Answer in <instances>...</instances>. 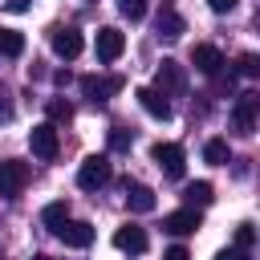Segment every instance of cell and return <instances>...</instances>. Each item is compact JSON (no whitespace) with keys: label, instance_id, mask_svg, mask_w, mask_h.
<instances>
[{"label":"cell","instance_id":"obj_1","mask_svg":"<svg viewBox=\"0 0 260 260\" xmlns=\"http://www.w3.org/2000/svg\"><path fill=\"white\" fill-rule=\"evenodd\" d=\"M110 175H114L110 158H106V154H89V158L77 167V187L98 191V187H106V183H110Z\"/></svg>","mask_w":260,"mask_h":260},{"label":"cell","instance_id":"obj_2","mask_svg":"<svg viewBox=\"0 0 260 260\" xmlns=\"http://www.w3.org/2000/svg\"><path fill=\"white\" fill-rule=\"evenodd\" d=\"M150 158L162 167V175H167V179H183L187 154H183V146H179V142H154V146H150Z\"/></svg>","mask_w":260,"mask_h":260},{"label":"cell","instance_id":"obj_3","mask_svg":"<svg viewBox=\"0 0 260 260\" xmlns=\"http://www.w3.org/2000/svg\"><path fill=\"white\" fill-rule=\"evenodd\" d=\"M28 146H32V154L37 158H57V150H61V138H57V126L53 122H37L32 130H28Z\"/></svg>","mask_w":260,"mask_h":260},{"label":"cell","instance_id":"obj_4","mask_svg":"<svg viewBox=\"0 0 260 260\" xmlns=\"http://www.w3.org/2000/svg\"><path fill=\"white\" fill-rule=\"evenodd\" d=\"M28 183V162H16V158H4L0 162V195L4 199H16Z\"/></svg>","mask_w":260,"mask_h":260},{"label":"cell","instance_id":"obj_5","mask_svg":"<svg viewBox=\"0 0 260 260\" xmlns=\"http://www.w3.org/2000/svg\"><path fill=\"white\" fill-rule=\"evenodd\" d=\"M122 49H126V37L114 28V24H106V28H98V41H93V53H98V61L102 65H110V61H118L122 57Z\"/></svg>","mask_w":260,"mask_h":260},{"label":"cell","instance_id":"obj_6","mask_svg":"<svg viewBox=\"0 0 260 260\" xmlns=\"http://www.w3.org/2000/svg\"><path fill=\"white\" fill-rule=\"evenodd\" d=\"M53 236H57L61 244H69V248H89V244H93V228H89L85 219H65V223L53 228Z\"/></svg>","mask_w":260,"mask_h":260},{"label":"cell","instance_id":"obj_7","mask_svg":"<svg viewBox=\"0 0 260 260\" xmlns=\"http://www.w3.org/2000/svg\"><path fill=\"white\" fill-rule=\"evenodd\" d=\"M122 85H126L122 77H98V73H85V77H81V93H85L93 106H98V102H106L110 93H118Z\"/></svg>","mask_w":260,"mask_h":260},{"label":"cell","instance_id":"obj_8","mask_svg":"<svg viewBox=\"0 0 260 260\" xmlns=\"http://www.w3.org/2000/svg\"><path fill=\"white\" fill-rule=\"evenodd\" d=\"M256 110H260V93H240V102L232 110V126L240 134H252L256 130Z\"/></svg>","mask_w":260,"mask_h":260},{"label":"cell","instance_id":"obj_9","mask_svg":"<svg viewBox=\"0 0 260 260\" xmlns=\"http://www.w3.org/2000/svg\"><path fill=\"white\" fill-rule=\"evenodd\" d=\"M154 81H158V85H154L158 93H183V89H187V73H183V65L171 61V57L158 65V77H154Z\"/></svg>","mask_w":260,"mask_h":260},{"label":"cell","instance_id":"obj_10","mask_svg":"<svg viewBox=\"0 0 260 260\" xmlns=\"http://www.w3.org/2000/svg\"><path fill=\"white\" fill-rule=\"evenodd\" d=\"M191 65H195L203 77H219V69H223V53H219L215 45H195V49H191Z\"/></svg>","mask_w":260,"mask_h":260},{"label":"cell","instance_id":"obj_11","mask_svg":"<svg viewBox=\"0 0 260 260\" xmlns=\"http://www.w3.org/2000/svg\"><path fill=\"white\" fill-rule=\"evenodd\" d=\"M146 232L138 228V223H122L118 232H114V248L118 252H130V256H138V252H146Z\"/></svg>","mask_w":260,"mask_h":260},{"label":"cell","instance_id":"obj_12","mask_svg":"<svg viewBox=\"0 0 260 260\" xmlns=\"http://www.w3.org/2000/svg\"><path fill=\"white\" fill-rule=\"evenodd\" d=\"M195 228H199V211L195 207H179V211L162 215V232H171V236H191Z\"/></svg>","mask_w":260,"mask_h":260},{"label":"cell","instance_id":"obj_13","mask_svg":"<svg viewBox=\"0 0 260 260\" xmlns=\"http://www.w3.org/2000/svg\"><path fill=\"white\" fill-rule=\"evenodd\" d=\"M138 102H142V110H146L150 118H158V122L171 118V102H167V93H158L154 85H142V89H138Z\"/></svg>","mask_w":260,"mask_h":260},{"label":"cell","instance_id":"obj_14","mask_svg":"<svg viewBox=\"0 0 260 260\" xmlns=\"http://www.w3.org/2000/svg\"><path fill=\"white\" fill-rule=\"evenodd\" d=\"M81 45H85V41H81L77 28H57V32H53V53L65 57V61H73V57L81 53Z\"/></svg>","mask_w":260,"mask_h":260},{"label":"cell","instance_id":"obj_15","mask_svg":"<svg viewBox=\"0 0 260 260\" xmlns=\"http://www.w3.org/2000/svg\"><path fill=\"white\" fill-rule=\"evenodd\" d=\"M154 203H158V199H154V191H150L146 183H130V187H126V207H130V211L146 215V211H154Z\"/></svg>","mask_w":260,"mask_h":260},{"label":"cell","instance_id":"obj_16","mask_svg":"<svg viewBox=\"0 0 260 260\" xmlns=\"http://www.w3.org/2000/svg\"><path fill=\"white\" fill-rule=\"evenodd\" d=\"M154 28H158V37H162V41H179L187 24H183V16H179L175 8H162V12H158V20H154Z\"/></svg>","mask_w":260,"mask_h":260},{"label":"cell","instance_id":"obj_17","mask_svg":"<svg viewBox=\"0 0 260 260\" xmlns=\"http://www.w3.org/2000/svg\"><path fill=\"white\" fill-rule=\"evenodd\" d=\"M183 199H187V207H207V203L215 199V187L203 183V179H199V183H187V187H183Z\"/></svg>","mask_w":260,"mask_h":260},{"label":"cell","instance_id":"obj_18","mask_svg":"<svg viewBox=\"0 0 260 260\" xmlns=\"http://www.w3.org/2000/svg\"><path fill=\"white\" fill-rule=\"evenodd\" d=\"M20 53H24V32L0 28V57H20Z\"/></svg>","mask_w":260,"mask_h":260},{"label":"cell","instance_id":"obj_19","mask_svg":"<svg viewBox=\"0 0 260 260\" xmlns=\"http://www.w3.org/2000/svg\"><path fill=\"white\" fill-rule=\"evenodd\" d=\"M41 219H45V228L53 232L57 223H65V219H69V203H65V199H57V203H49V207L41 211Z\"/></svg>","mask_w":260,"mask_h":260},{"label":"cell","instance_id":"obj_20","mask_svg":"<svg viewBox=\"0 0 260 260\" xmlns=\"http://www.w3.org/2000/svg\"><path fill=\"white\" fill-rule=\"evenodd\" d=\"M203 158H207L211 167H223V162H228V142H223V138H207Z\"/></svg>","mask_w":260,"mask_h":260},{"label":"cell","instance_id":"obj_21","mask_svg":"<svg viewBox=\"0 0 260 260\" xmlns=\"http://www.w3.org/2000/svg\"><path fill=\"white\" fill-rule=\"evenodd\" d=\"M49 118H53V122H69V118H73V106H69L65 98H53V102H49Z\"/></svg>","mask_w":260,"mask_h":260},{"label":"cell","instance_id":"obj_22","mask_svg":"<svg viewBox=\"0 0 260 260\" xmlns=\"http://www.w3.org/2000/svg\"><path fill=\"white\" fill-rule=\"evenodd\" d=\"M118 12L130 16V20H142L146 16V0H118Z\"/></svg>","mask_w":260,"mask_h":260},{"label":"cell","instance_id":"obj_23","mask_svg":"<svg viewBox=\"0 0 260 260\" xmlns=\"http://www.w3.org/2000/svg\"><path fill=\"white\" fill-rule=\"evenodd\" d=\"M130 142H134V134H130L126 126H114V130H110V146H114V150H130Z\"/></svg>","mask_w":260,"mask_h":260},{"label":"cell","instance_id":"obj_24","mask_svg":"<svg viewBox=\"0 0 260 260\" xmlns=\"http://www.w3.org/2000/svg\"><path fill=\"white\" fill-rule=\"evenodd\" d=\"M240 73H244V77H256V73H260V57H256V53H244V57H240Z\"/></svg>","mask_w":260,"mask_h":260},{"label":"cell","instance_id":"obj_25","mask_svg":"<svg viewBox=\"0 0 260 260\" xmlns=\"http://www.w3.org/2000/svg\"><path fill=\"white\" fill-rule=\"evenodd\" d=\"M252 240H256L252 223H240V228H236V248H244V252H248V248H252Z\"/></svg>","mask_w":260,"mask_h":260},{"label":"cell","instance_id":"obj_26","mask_svg":"<svg viewBox=\"0 0 260 260\" xmlns=\"http://www.w3.org/2000/svg\"><path fill=\"white\" fill-rule=\"evenodd\" d=\"M12 118V93H8V85L0 81V122H8Z\"/></svg>","mask_w":260,"mask_h":260},{"label":"cell","instance_id":"obj_27","mask_svg":"<svg viewBox=\"0 0 260 260\" xmlns=\"http://www.w3.org/2000/svg\"><path fill=\"white\" fill-rule=\"evenodd\" d=\"M162 260H191V252H187L183 244H175V248H167V252H162Z\"/></svg>","mask_w":260,"mask_h":260},{"label":"cell","instance_id":"obj_28","mask_svg":"<svg viewBox=\"0 0 260 260\" xmlns=\"http://www.w3.org/2000/svg\"><path fill=\"white\" fill-rule=\"evenodd\" d=\"M215 260H248V252L244 248H223V252H215Z\"/></svg>","mask_w":260,"mask_h":260},{"label":"cell","instance_id":"obj_29","mask_svg":"<svg viewBox=\"0 0 260 260\" xmlns=\"http://www.w3.org/2000/svg\"><path fill=\"white\" fill-rule=\"evenodd\" d=\"M236 4H240V0H207V8H211V12H232Z\"/></svg>","mask_w":260,"mask_h":260},{"label":"cell","instance_id":"obj_30","mask_svg":"<svg viewBox=\"0 0 260 260\" xmlns=\"http://www.w3.org/2000/svg\"><path fill=\"white\" fill-rule=\"evenodd\" d=\"M28 4H32V0H4V8H8V12H24Z\"/></svg>","mask_w":260,"mask_h":260},{"label":"cell","instance_id":"obj_31","mask_svg":"<svg viewBox=\"0 0 260 260\" xmlns=\"http://www.w3.org/2000/svg\"><path fill=\"white\" fill-rule=\"evenodd\" d=\"M32 260H53V256H32Z\"/></svg>","mask_w":260,"mask_h":260}]
</instances>
